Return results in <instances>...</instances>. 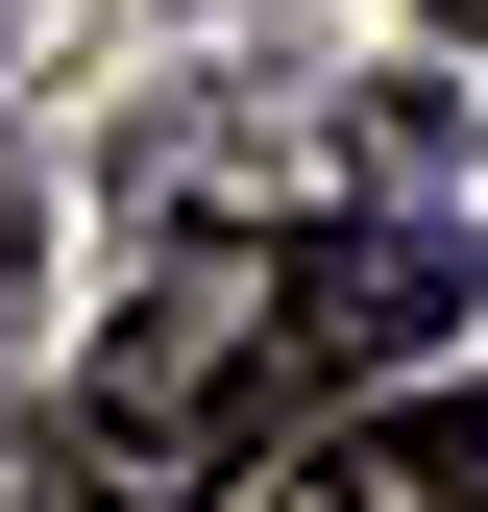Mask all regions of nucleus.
Masks as SVG:
<instances>
[{
    "label": "nucleus",
    "mask_w": 488,
    "mask_h": 512,
    "mask_svg": "<svg viewBox=\"0 0 488 512\" xmlns=\"http://www.w3.org/2000/svg\"><path fill=\"white\" fill-rule=\"evenodd\" d=\"M269 512H488V391H391V415L293 439V488H269Z\"/></svg>",
    "instance_id": "nucleus-1"
},
{
    "label": "nucleus",
    "mask_w": 488,
    "mask_h": 512,
    "mask_svg": "<svg viewBox=\"0 0 488 512\" xmlns=\"http://www.w3.org/2000/svg\"><path fill=\"white\" fill-rule=\"evenodd\" d=\"M0 512H171V464H147V439H98L74 391H49V415H0Z\"/></svg>",
    "instance_id": "nucleus-2"
}]
</instances>
